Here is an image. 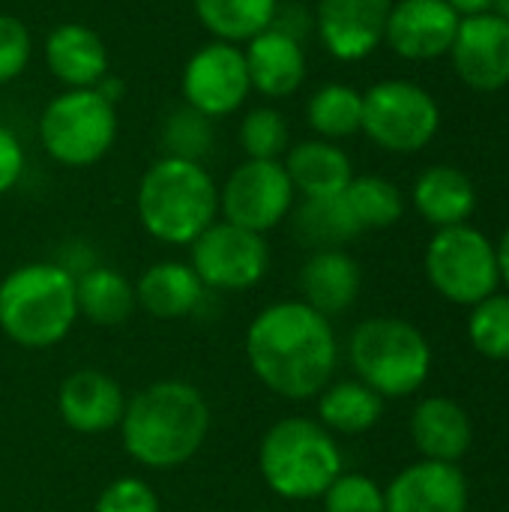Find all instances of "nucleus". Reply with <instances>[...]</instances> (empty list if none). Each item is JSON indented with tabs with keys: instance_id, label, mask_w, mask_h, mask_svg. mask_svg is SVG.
Instances as JSON below:
<instances>
[{
	"instance_id": "nucleus-12",
	"label": "nucleus",
	"mask_w": 509,
	"mask_h": 512,
	"mask_svg": "<svg viewBox=\"0 0 509 512\" xmlns=\"http://www.w3.org/2000/svg\"><path fill=\"white\" fill-rule=\"evenodd\" d=\"M183 99L204 117H228L243 108L246 96L252 93L249 69L240 45L231 42H207L201 45L183 69Z\"/></svg>"
},
{
	"instance_id": "nucleus-7",
	"label": "nucleus",
	"mask_w": 509,
	"mask_h": 512,
	"mask_svg": "<svg viewBox=\"0 0 509 512\" xmlns=\"http://www.w3.org/2000/svg\"><path fill=\"white\" fill-rule=\"evenodd\" d=\"M114 138L117 108L96 87L54 96L39 117L42 150L66 168L96 165L111 150Z\"/></svg>"
},
{
	"instance_id": "nucleus-6",
	"label": "nucleus",
	"mask_w": 509,
	"mask_h": 512,
	"mask_svg": "<svg viewBox=\"0 0 509 512\" xmlns=\"http://www.w3.org/2000/svg\"><path fill=\"white\" fill-rule=\"evenodd\" d=\"M351 366L381 399H399L420 390L432 369L426 336L402 318H369L351 333Z\"/></svg>"
},
{
	"instance_id": "nucleus-22",
	"label": "nucleus",
	"mask_w": 509,
	"mask_h": 512,
	"mask_svg": "<svg viewBox=\"0 0 509 512\" xmlns=\"http://www.w3.org/2000/svg\"><path fill=\"white\" fill-rule=\"evenodd\" d=\"M285 171L303 198H330L342 195L354 180L351 159L333 141H300L285 153Z\"/></svg>"
},
{
	"instance_id": "nucleus-23",
	"label": "nucleus",
	"mask_w": 509,
	"mask_h": 512,
	"mask_svg": "<svg viewBox=\"0 0 509 512\" xmlns=\"http://www.w3.org/2000/svg\"><path fill=\"white\" fill-rule=\"evenodd\" d=\"M201 300L204 285L183 261H159L147 267L135 285V303L159 321L186 318L201 306Z\"/></svg>"
},
{
	"instance_id": "nucleus-21",
	"label": "nucleus",
	"mask_w": 509,
	"mask_h": 512,
	"mask_svg": "<svg viewBox=\"0 0 509 512\" xmlns=\"http://www.w3.org/2000/svg\"><path fill=\"white\" fill-rule=\"evenodd\" d=\"M411 438L429 462L456 465L471 450V420L462 405L444 396L423 399L411 417Z\"/></svg>"
},
{
	"instance_id": "nucleus-3",
	"label": "nucleus",
	"mask_w": 509,
	"mask_h": 512,
	"mask_svg": "<svg viewBox=\"0 0 509 512\" xmlns=\"http://www.w3.org/2000/svg\"><path fill=\"white\" fill-rule=\"evenodd\" d=\"M141 228L168 246H192L219 216V189L201 162L156 159L135 195Z\"/></svg>"
},
{
	"instance_id": "nucleus-39",
	"label": "nucleus",
	"mask_w": 509,
	"mask_h": 512,
	"mask_svg": "<svg viewBox=\"0 0 509 512\" xmlns=\"http://www.w3.org/2000/svg\"><path fill=\"white\" fill-rule=\"evenodd\" d=\"M498 270H501V279L509 285V225L507 231H504V237H501V243H498Z\"/></svg>"
},
{
	"instance_id": "nucleus-2",
	"label": "nucleus",
	"mask_w": 509,
	"mask_h": 512,
	"mask_svg": "<svg viewBox=\"0 0 509 512\" xmlns=\"http://www.w3.org/2000/svg\"><path fill=\"white\" fill-rule=\"evenodd\" d=\"M210 432V408L186 381H156L126 399L123 450L150 471H171L195 459Z\"/></svg>"
},
{
	"instance_id": "nucleus-37",
	"label": "nucleus",
	"mask_w": 509,
	"mask_h": 512,
	"mask_svg": "<svg viewBox=\"0 0 509 512\" xmlns=\"http://www.w3.org/2000/svg\"><path fill=\"white\" fill-rule=\"evenodd\" d=\"M21 174H24V147L18 135L0 123V195L15 189Z\"/></svg>"
},
{
	"instance_id": "nucleus-29",
	"label": "nucleus",
	"mask_w": 509,
	"mask_h": 512,
	"mask_svg": "<svg viewBox=\"0 0 509 512\" xmlns=\"http://www.w3.org/2000/svg\"><path fill=\"white\" fill-rule=\"evenodd\" d=\"M306 120L324 141L348 138L363 126V93L339 81L324 84L312 93L306 105Z\"/></svg>"
},
{
	"instance_id": "nucleus-17",
	"label": "nucleus",
	"mask_w": 509,
	"mask_h": 512,
	"mask_svg": "<svg viewBox=\"0 0 509 512\" xmlns=\"http://www.w3.org/2000/svg\"><path fill=\"white\" fill-rule=\"evenodd\" d=\"M57 411L72 432L99 435L120 426L126 396L111 375L99 369H78L63 378L57 390Z\"/></svg>"
},
{
	"instance_id": "nucleus-15",
	"label": "nucleus",
	"mask_w": 509,
	"mask_h": 512,
	"mask_svg": "<svg viewBox=\"0 0 509 512\" xmlns=\"http://www.w3.org/2000/svg\"><path fill=\"white\" fill-rule=\"evenodd\" d=\"M393 0H318L315 27L336 60H363L384 42Z\"/></svg>"
},
{
	"instance_id": "nucleus-38",
	"label": "nucleus",
	"mask_w": 509,
	"mask_h": 512,
	"mask_svg": "<svg viewBox=\"0 0 509 512\" xmlns=\"http://www.w3.org/2000/svg\"><path fill=\"white\" fill-rule=\"evenodd\" d=\"M459 15H480L492 9V0H447Z\"/></svg>"
},
{
	"instance_id": "nucleus-20",
	"label": "nucleus",
	"mask_w": 509,
	"mask_h": 512,
	"mask_svg": "<svg viewBox=\"0 0 509 512\" xmlns=\"http://www.w3.org/2000/svg\"><path fill=\"white\" fill-rule=\"evenodd\" d=\"M360 264L342 249H315L300 270L303 303L324 318L342 315L360 294Z\"/></svg>"
},
{
	"instance_id": "nucleus-28",
	"label": "nucleus",
	"mask_w": 509,
	"mask_h": 512,
	"mask_svg": "<svg viewBox=\"0 0 509 512\" xmlns=\"http://www.w3.org/2000/svg\"><path fill=\"white\" fill-rule=\"evenodd\" d=\"M294 234L312 249H339L360 237V225L345 201V195L306 198L294 210Z\"/></svg>"
},
{
	"instance_id": "nucleus-33",
	"label": "nucleus",
	"mask_w": 509,
	"mask_h": 512,
	"mask_svg": "<svg viewBox=\"0 0 509 512\" xmlns=\"http://www.w3.org/2000/svg\"><path fill=\"white\" fill-rule=\"evenodd\" d=\"M240 147L249 159H279L288 153V123L276 108H252L240 123Z\"/></svg>"
},
{
	"instance_id": "nucleus-1",
	"label": "nucleus",
	"mask_w": 509,
	"mask_h": 512,
	"mask_svg": "<svg viewBox=\"0 0 509 512\" xmlns=\"http://www.w3.org/2000/svg\"><path fill=\"white\" fill-rule=\"evenodd\" d=\"M243 348L255 378L270 393L291 402L318 396L339 363L330 318L303 300H282L261 309L246 330Z\"/></svg>"
},
{
	"instance_id": "nucleus-40",
	"label": "nucleus",
	"mask_w": 509,
	"mask_h": 512,
	"mask_svg": "<svg viewBox=\"0 0 509 512\" xmlns=\"http://www.w3.org/2000/svg\"><path fill=\"white\" fill-rule=\"evenodd\" d=\"M489 12H495L498 18H507L509 21V0H492V9Z\"/></svg>"
},
{
	"instance_id": "nucleus-18",
	"label": "nucleus",
	"mask_w": 509,
	"mask_h": 512,
	"mask_svg": "<svg viewBox=\"0 0 509 512\" xmlns=\"http://www.w3.org/2000/svg\"><path fill=\"white\" fill-rule=\"evenodd\" d=\"M249 84L267 99H285L297 93L306 78L303 42L279 27H267L243 45Z\"/></svg>"
},
{
	"instance_id": "nucleus-16",
	"label": "nucleus",
	"mask_w": 509,
	"mask_h": 512,
	"mask_svg": "<svg viewBox=\"0 0 509 512\" xmlns=\"http://www.w3.org/2000/svg\"><path fill=\"white\" fill-rule=\"evenodd\" d=\"M468 480L450 462L408 465L384 492V512H465Z\"/></svg>"
},
{
	"instance_id": "nucleus-19",
	"label": "nucleus",
	"mask_w": 509,
	"mask_h": 512,
	"mask_svg": "<svg viewBox=\"0 0 509 512\" xmlns=\"http://www.w3.org/2000/svg\"><path fill=\"white\" fill-rule=\"evenodd\" d=\"M45 63L69 90L96 87L108 75V51L102 36L78 21L57 24L45 39Z\"/></svg>"
},
{
	"instance_id": "nucleus-35",
	"label": "nucleus",
	"mask_w": 509,
	"mask_h": 512,
	"mask_svg": "<svg viewBox=\"0 0 509 512\" xmlns=\"http://www.w3.org/2000/svg\"><path fill=\"white\" fill-rule=\"evenodd\" d=\"M33 54V36L15 15L0 12V84L18 78Z\"/></svg>"
},
{
	"instance_id": "nucleus-31",
	"label": "nucleus",
	"mask_w": 509,
	"mask_h": 512,
	"mask_svg": "<svg viewBox=\"0 0 509 512\" xmlns=\"http://www.w3.org/2000/svg\"><path fill=\"white\" fill-rule=\"evenodd\" d=\"M468 336L483 357L509 360V294H492L471 312Z\"/></svg>"
},
{
	"instance_id": "nucleus-25",
	"label": "nucleus",
	"mask_w": 509,
	"mask_h": 512,
	"mask_svg": "<svg viewBox=\"0 0 509 512\" xmlns=\"http://www.w3.org/2000/svg\"><path fill=\"white\" fill-rule=\"evenodd\" d=\"M78 315L96 327H120L135 312V285L111 267H93L75 279Z\"/></svg>"
},
{
	"instance_id": "nucleus-5",
	"label": "nucleus",
	"mask_w": 509,
	"mask_h": 512,
	"mask_svg": "<svg viewBox=\"0 0 509 512\" xmlns=\"http://www.w3.org/2000/svg\"><path fill=\"white\" fill-rule=\"evenodd\" d=\"M258 471L273 495L285 501H315L342 474V453L321 423L285 417L261 438Z\"/></svg>"
},
{
	"instance_id": "nucleus-26",
	"label": "nucleus",
	"mask_w": 509,
	"mask_h": 512,
	"mask_svg": "<svg viewBox=\"0 0 509 512\" xmlns=\"http://www.w3.org/2000/svg\"><path fill=\"white\" fill-rule=\"evenodd\" d=\"M384 414V399L366 387L363 381H339L327 384L318 393V423L327 432L360 435L369 432Z\"/></svg>"
},
{
	"instance_id": "nucleus-11",
	"label": "nucleus",
	"mask_w": 509,
	"mask_h": 512,
	"mask_svg": "<svg viewBox=\"0 0 509 512\" xmlns=\"http://www.w3.org/2000/svg\"><path fill=\"white\" fill-rule=\"evenodd\" d=\"M189 267L204 288L246 291L255 288L270 267V249L264 234L237 228L231 222H213L192 246Z\"/></svg>"
},
{
	"instance_id": "nucleus-34",
	"label": "nucleus",
	"mask_w": 509,
	"mask_h": 512,
	"mask_svg": "<svg viewBox=\"0 0 509 512\" xmlns=\"http://www.w3.org/2000/svg\"><path fill=\"white\" fill-rule=\"evenodd\" d=\"M324 512H384V489L363 474H339L321 495Z\"/></svg>"
},
{
	"instance_id": "nucleus-9",
	"label": "nucleus",
	"mask_w": 509,
	"mask_h": 512,
	"mask_svg": "<svg viewBox=\"0 0 509 512\" xmlns=\"http://www.w3.org/2000/svg\"><path fill=\"white\" fill-rule=\"evenodd\" d=\"M441 126L438 102L414 81L390 78L363 93V132L390 153L423 150Z\"/></svg>"
},
{
	"instance_id": "nucleus-8",
	"label": "nucleus",
	"mask_w": 509,
	"mask_h": 512,
	"mask_svg": "<svg viewBox=\"0 0 509 512\" xmlns=\"http://www.w3.org/2000/svg\"><path fill=\"white\" fill-rule=\"evenodd\" d=\"M426 273L435 291L459 306H477L501 282L492 240L471 225L438 228L426 249Z\"/></svg>"
},
{
	"instance_id": "nucleus-24",
	"label": "nucleus",
	"mask_w": 509,
	"mask_h": 512,
	"mask_svg": "<svg viewBox=\"0 0 509 512\" xmlns=\"http://www.w3.org/2000/svg\"><path fill=\"white\" fill-rule=\"evenodd\" d=\"M414 207L420 216L438 228L465 225L477 207V189L471 177L453 165H435L423 171L414 183Z\"/></svg>"
},
{
	"instance_id": "nucleus-27",
	"label": "nucleus",
	"mask_w": 509,
	"mask_h": 512,
	"mask_svg": "<svg viewBox=\"0 0 509 512\" xmlns=\"http://www.w3.org/2000/svg\"><path fill=\"white\" fill-rule=\"evenodd\" d=\"M198 21L219 42L243 45L273 27L279 0H192Z\"/></svg>"
},
{
	"instance_id": "nucleus-30",
	"label": "nucleus",
	"mask_w": 509,
	"mask_h": 512,
	"mask_svg": "<svg viewBox=\"0 0 509 512\" xmlns=\"http://www.w3.org/2000/svg\"><path fill=\"white\" fill-rule=\"evenodd\" d=\"M360 231H372V228H390L393 222L402 219L405 213V201H402V192L384 180V177H375V174H366V177H354L348 183V189L342 192Z\"/></svg>"
},
{
	"instance_id": "nucleus-4",
	"label": "nucleus",
	"mask_w": 509,
	"mask_h": 512,
	"mask_svg": "<svg viewBox=\"0 0 509 512\" xmlns=\"http://www.w3.org/2000/svg\"><path fill=\"white\" fill-rule=\"evenodd\" d=\"M78 318L75 276L48 261L15 267L0 282V330L27 351L60 345Z\"/></svg>"
},
{
	"instance_id": "nucleus-32",
	"label": "nucleus",
	"mask_w": 509,
	"mask_h": 512,
	"mask_svg": "<svg viewBox=\"0 0 509 512\" xmlns=\"http://www.w3.org/2000/svg\"><path fill=\"white\" fill-rule=\"evenodd\" d=\"M162 147H165V156L201 162L210 153V147H213L210 117H204L195 108L183 105L180 111H174L165 120V126H162Z\"/></svg>"
},
{
	"instance_id": "nucleus-10",
	"label": "nucleus",
	"mask_w": 509,
	"mask_h": 512,
	"mask_svg": "<svg viewBox=\"0 0 509 512\" xmlns=\"http://www.w3.org/2000/svg\"><path fill=\"white\" fill-rule=\"evenodd\" d=\"M294 195L282 159H246L219 189V210L225 222L267 234L291 216Z\"/></svg>"
},
{
	"instance_id": "nucleus-36",
	"label": "nucleus",
	"mask_w": 509,
	"mask_h": 512,
	"mask_svg": "<svg viewBox=\"0 0 509 512\" xmlns=\"http://www.w3.org/2000/svg\"><path fill=\"white\" fill-rule=\"evenodd\" d=\"M96 512H159V498L144 480L120 477L99 492Z\"/></svg>"
},
{
	"instance_id": "nucleus-14",
	"label": "nucleus",
	"mask_w": 509,
	"mask_h": 512,
	"mask_svg": "<svg viewBox=\"0 0 509 512\" xmlns=\"http://www.w3.org/2000/svg\"><path fill=\"white\" fill-rule=\"evenodd\" d=\"M459 21L447 0H393L384 42L405 60H435L453 48Z\"/></svg>"
},
{
	"instance_id": "nucleus-13",
	"label": "nucleus",
	"mask_w": 509,
	"mask_h": 512,
	"mask_svg": "<svg viewBox=\"0 0 509 512\" xmlns=\"http://www.w3.org/2000/svg\"><path fill=\"white\" fill-rule=\"evenodd\" d=\"M459 78L480 93L509 84V21L495 12L465 15L450 48Z\"/></svg>"
}]
</instances>
